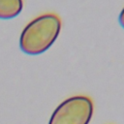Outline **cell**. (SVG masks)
Listing matches in <instances>:
<instances>
[{
  "mask_svg": "<svg viewBox=\"0 0 124 124\" xmlns=\"http://www.w3.org/2000/svg\"><path fill=\"white\" fill-rule=\"evenodd\" d=\"M61 18L53 13L38 16L29 21L19 36L20 49L29 55L46 51L56 41L61 31Z\"/></svg>",
  "mask_w": 124,
  "mask_h": 124,
  "instance_id": "obj_1",
  "label": "cell"
},
{
  "mask_svg": "<svg viewBox=\"0 0 124 124\" xmlns=\"http://www.w3.org/2000/svg\"><path fill=\"white\" fill-rule=\"evenodd\" d=\"M93 111L91 98L83 95L73 96L55 108L48 124H89Z\"/></svg>",
  "mask_w": 124,
  "mask_h": 124,
  "instance_id": "obj_2",
  "label": "cell"
},
{
  "mask_svg": "<svg viewBox=\"0 0 124 124\" xmlns=\"http://www.w3.org/2000/svg\"><path fill=\"white\" fill-rule=\"evenodd\" d=\"M23 9V0H0V19L17 16Z\"/></svg>",
  "mask_w": 124,
  "mask_h": 124,
  "instance_id": "obj_3",
  "label": "cell"
},
{
  "mask_svg": "<svg viewBox=\"0 0 124 124\" xmlns=\"http://www.w3.org/2000/svg\"><path fill=\"white\" fill-rule=\"evenodd\" d=\"M118 20H119L120 25H121V26L124 28V7H123V9L121 10V12H120V14H119Z\"/></svg>",
  "mask_w": 124,
  "mask_h": 124,
  "instance_id": "obj_4",
  "label": "cell"
}]
</instances>
